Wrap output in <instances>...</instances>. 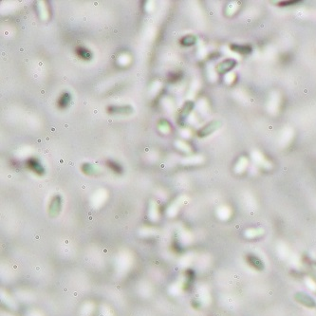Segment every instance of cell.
I'll return each instance as SVG.
<instances>
[{"mask_svg": "<svg viewBox=\"0 0 316 316\" xmlns=\"http://www.w3.org/2000/svg\"><path fill=\"white\" fill-rule=\"evenodd\" d=\"M28 165H29V167L32 170V171H34L35 173H37V174H39V175H41V174H43V168H42V166H41V164L38 162V161H37L36 160H34V159H31V160H29V161H28Z\"/></svg>", "mask_w": 316, "mask_h": 316, "instance_id": "1", "label": "cell"}, {"mask_svg": "<svg viewBox=\"0 0 316 316\" xmlns=\"http://www.w3.org/2000/svg\"><path fill=\"white\" fill-rule=\"evenodd\" d=\"M69 101H70V96L69 93H64L59 99V102H58V106L61 107V108H64L66 107L69 103Z\"/></svg>", "mask_w": 316, "mask_h": 316, "instance_id": "2", "label": "cell"}, {"mask_svg": "<svg viewBox=\"0 0 316 316\" xmlns=\"http://www.w3.org/2000/svg\"><path fill=\"white\" fill-rule=\"evenodd\" d=\"M77 54L85 60H88L91 58V53L88 52V49H85L84 48H77Z\"/></svg>", "mask_w": 316, "mask_h": 316, "instance_id": "3", "label": "cell"}, {"mask_svg": "<svg viewBox=\"0 0 316 316\" xmlns=\"http://www.w3.org/2000/svg\"><path fill=\"white\" fill-rule=\"evenodd\" d=\"M181 42V44L184 45V46H191V45L195 44L196 38H195V37H194L193 35H187V36L183 37Z\"/></svg>", "mask_w": 316, "mask_h": 316, "instance_id": "4", "label": "cell"}, {"mask_svg": "<svg viewBox=\"0 0 316 316\" xmlns=\"http://www.w3.org/2000/svg\"><path fill=\"white\" fill-rule=\"evenodd\" d=\"M231 48H234V49L235 50V52H241V53H247V52H251V48H248V47H246V46L243 47V46H235V45H234V46H232Z\"/></svg>", "mask_w": 316, "mask_h": 316, "instance_id": "5", "label": "cell"}, {"mask_svg": "<svg viewBox=\"0 0 316 316\" xmlns=\"http://www.w3.org/2000/svg\"><path fill=\"white\" fill-rule=\"evenodd\" d=\"M107 165L114 171L115 173H121L122 172V167L119 165V164L117 163H114V162H112V161H108V164Z\"/></svg>", "mask_w": 316, "mask_h": 316, "instance_id": "6", "label": "cell"}, {"mask_svg": "<svg viewBox=\"0 0 316 316\" xmlns=\"http://www.w3.org/2000/svg\"><path fill=\"white\" fill-rule=\"evenodd\" d=\"M299 1H289V2H283V3H281L282 5H284V6H289V5H290V4H295V3H298Z\"/></svg>", "mask_w": 316, "mask_h": 316, "instance_id": "7", "label": "cell"}]
</instances>
